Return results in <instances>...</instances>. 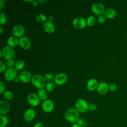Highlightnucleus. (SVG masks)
<instances>
[{
	"label": "nucleus",
	"mask_w": 127,
	"mask_h": 127,
	"mask_svg": "<svg viewBox=\"0 0 127 127\" xmlns=\"http://www.w3.org/2000/svg\"><path fill=\"white\" fill-rule=\"evenodd\" d=\"M79 113L75 108L67 109L64 114V117L66 121L71 123H76L79 119Z\"/></svg>",
	"instance_id": "f257e3e1"
},
{
	"label": "nucleus",
	"mask_w": 127,
	"mask_h": 127,
	"mask_svg": "<svg viewBox=\"0 0 127 127\" xmlns=\"http://www.w3.org/2000/svg\"><path fill=\"white\" fill-rule=\"evenodd\" d=\"M44 76L41 74H37L33 75L31 83L34 86L38 89H43L46 84Z\"/></svg>",
	"instance_id": "f03ea898"
},
{
	"label": "nucleus",
	"mask_w": 127,
	"mask_h": 127,
	"mask_svg": "<svg viewBox=\"0 0 127 127\" xmlns=\"http://www.w3.org/2000/svg\"><path fill=\"white\" fill-rule=\"evenodd\" d=\"M1 51L2 54V58L6 61L13 59L15 56V52L13 48L8 45L4 46Z\"/></svg>",
	"instance_id": "7ed1b4c3"
},
{
	"label": "nucleus",
	"mask_w": 127,
	"mask_h": 127,
	"mask_svg": "<svg viewBox=\"0 0 127 127\" xmlns=\"http://www.w3.org/2000/svg\"><path fill=\"white\" fill-rule=\"evenodd\" d=\"M88 105L87 102L83 99L77 100L75 104V109L79 112L83 113L88 110Z\"/></svg>",
	"instance_id": "20e7f679"
},
{
	"label": "nucleus",
	"mask_w": 127,
	"mask_h": 127,
	"mask_svg": "<svg viewBox=\"0 0 127 127\" xmlns=\"http://www.w3.org/2000/svg\"><path fill=\"white\" fill-rule=\"evenodd\" d=\"M17 70L14 67L7 68L4 72V77L5 79L8 81H13L14 79L17 77Z\"/></svg>",
	"instance_id": "39448f33"
},
{
	"label": "nucleus",
	"mask_w": 127,
	"mask_h": 127,
	"mask_svg": "<svg viewBox=\"0 0 127 127\" xmlns=\"http://www.w3.org/2000/svg\"><path fill=\"white\" fill-rule=\"evenodd\" d=\"M72 25L76 29H82L87 26L86 20L82 17H77L73 19Z\"/></svg>",
	"instance_id": "423d86ee"
},
{
	"label": "nucleus",
	"mask_w": 127,
	"mask_h": 127,
	"mask_svg": "<svg viewBox=\"0 0 127 127\" xmlns=\"http://www.w3.org/2000/svg\"><path fill=\"white\" fill-rule=\"evenodd\" d=\"M91 9L93 13L97 15L103 14L105 10L104 5L101 2H95L93 3L91 5Z\"/></svg>",
	"instance_id": "0eeeda50"
},
{
	"label": "nucleus",
	"mask_w": 127,
	"mask_h": 127,
	"mask_svg": "<svg viewBox=\"0 0 127 127\" xmlns=\"http://www.w3.org/2000/svg\"><path fill=\"white\" fill-rule=\"evenodd\" d=\"M67 80V76L64 73H59L55 76L54 82L58 85H63L64 84Z\"/></svg>",
	"instance_id": "6e6552de"
},
{
	"label": "nucleus",
	"mask_w": 127,
	"mask_h": 127,
	"mask_svg": "<svg viewBox=\"0 0 127 127\" xmlns=\"http://www.w3.org/2000/svg\"><path fill=\"white\" fill-rule=\"evenodd\" d=\"M40 99L38 95L35 93H30L27 96V101L30 105L33 107H36L40 104Z\"/></svg>",
	"instance_id": "1a4fd4ad"
},
{
	"label": "nucleus",
	"mask_w": 127,
	"mask_h": 127,
	"mask_svg": "<svg viewBox=\"0 0 127 127\" xmlns=\"http://www.w3.org/2000/svg\"><path fill=\"white\" fill-rule=\"evenodd\" d=\"M12 34L17 38H21L23 36L25 33V29L21 24H17L15 25L12 30Z\"/></svg>",
	"instance_id": "9d476101"
},
{
	"label": "nucleus",
	"mask_w": 127,
	"mask_h": 127,
	"mask_svg": "<svg viewBox=\"0 0 127 127\" xmlns=\"http://www.w3.org/2000/svg\"><path fill=\"white\" fill-rule=\"evenodd\" d=\"M19 45L24 50L29 49L31 46V42L29 38L23 36L19 39Z\"/></svg>",
	"instance_id": "9b49d317"
},
{
	"label": "nucleus",
	"mask_w": 127,
	"mask_h": 127,
	"mask_svg": "<svg viewBox=\"0 0 127 127\" xmlns=\"http://www.w3.org/2000/svg\"><path fill=\"white\" fill-rule=\"evenodd\" d=\"M32 76L31 73L28 70H24L21 72L19 75L21 81L25 83L31 82Z\"/></svg>",
	"instance_id": "f8f14e48"
},
{
	"label": "nucleus",
	"mask_w": 127,
	"mask_h": 127,
	"mask_svg": "<svg viewBox=\"0 0 127 127\" xmlns=\"http://www.w3.org/2000/svg\"><path fill=\"white\" fill-rule=\"evenodd\" d=\"M54 108V105L53 101L50 99H47L43 102L42 104V108L43 110L46 113L51 112Z\"/></svg>",
	"instance_id": "ddd939ff"
},
{
	"label": "nucleus",
	"mask_w": 127,
	"mask_h": 127,
	"mask_svg": "<svg viewBox=\"0 0 127 127\" xmlns=\"http://www.w3.org/2000/svg\"><path fill=\"white\" fill-rule=\"evenodd\" d=\"M36 112L33 109H28L26 110L23 115L24 119L27 122L32 121L35 117Z\"/></svg>",
	"instance_id": "4468645a"
},
{
	"label": "nucleus",
	"mask_w": 127,
	"mask_h": 127,
	"mask_svg": "<svg viewBox=\"0 0 127 127\" xmlns=\"http://www.w3.org/2000/svg\"><path fill=\"white\" fill-rule=\"evenodd\" d=\"M10 104L5 100H1L0 102V114L3 115L7 113L10 110Z\"/></svg>",
	"instance_id": "2eb2a0df"
},
{
	"label": "nucleus",
	"mask_w": 127,
	"mask_h": 127,
	"mask_svg": "<svg viewBox=\"0 0 127 127\" xmlns=\"http://www.w3.org/2000/svg\"><path fill=\"white\" fill-rule=\"evenodd\" d=\"M44 30L48 34H52L55 32V27L53 22L47 21L43 24Z\"/></svg>",
	"instance_id": "dca6fc26"
},
{
	"label": "nucleus",
	"mask_w": 127,
	"mask_h": 127,
	"mask_svg": "<svg viewBox=\"0 0 127 127\" xmlns=\"http://www.w3.org/2000/svg\"><path fill=\"white\" fill-rule=\"evenodd\" d=\"M96 90L100 94H106L109 90V85L106 82H101L98 83Z\"/></svg>",
	"instance_id": "f3484780"
},
{
	"label": "nucleus",
	"mask_w": 127,
	"mask_h": 127,
	"mask_svg": "<svg viewBox=\"0 0 127 127\" xmlns=\"http://www.w3.org/2000/svg\"><path fill=\"white\" fill-rule=\"evenodd\" d=\"M98 83L95 78H91L88 80L86 84V87L89 91H94L97 89Z\"/></svg>",
	"instance_id": "a211bd4d"
},
{
	"label": "nucleus",
	"mask_w": 127,
	"mask_h": 127,
	"mask_svg": "<svg viewBox=\"0 0 127 127\" xmlns=\"http://www.w3.org/2000/svg\"><path fill=\"white\" fill-rule=\"evenodd\" d=\"M116 11L112 8H108L105 9L103 15L107 19H113L116 16Z\"/></svg>",
	"instance_id": "6ab92c4d"
},
{
	"label": "nucleus",
	"mask_w": 127,
	"mask_h": 127,
	"mask_svg": "<svg viewBox=\"0 0 127 127\" xmlns=\"http://www.w3.org/2000/svg\"><path fill=\"white\" fill-rule=\"evenodd\" d=\"M7 44L9 47L14 48L19 45V39L14 36H10L7 40Z\"/></svg>",
	"instance_id": "aec40b11"
},
{
	"label": "nucleus",
	"mask_w": 127,
	"mask_h": 127,
	"mask_svg": "<svg viewBox=\"0 0 127 127\" xmlns=\"http://www.w3.org/2000/svg\"><path fill=\"white\" fill-rule=\"evenodd\" d=\"M37 95L39 98L40 100L42 101L43 102L47 99V97H48L47 91L43 88L38 90Z\"/></svg>",
	"instance_id": "412c9836"
},
{
	"label": "nucleus",
	"mask_w": 127,
	"mask_h": 127,
	"mask_svg": "<svg viewBox=\"0 0 127 127\" xmlns=\"http://www.w3.org/2000/svg\"><path fill=\"white\" fill-rule=\"evenodd\" d=\"M45 90L48 92H51L54 90L56 88V84L54 82H48L45 85Z\"/></svg>",
	"instance_id": "4be33fe9"
},
{
	"label": "nucleus",
	"mask_w": 127,
	"mask_h": 127,
	"mask_svg": "<svg viewBox=\"0 0 127 127\" xmlns=\"http://www.w3.org/2000/svg\"><path fill=\"white\" fill-rule=\"evenodd\" d=\"M47 17H46V16L43 14L42 13H40L37 14L36 16V20L37 22H38V23H45V22H46L47 20Z\"/></svg>",
	"instance_id": "5701e85b"
},
{
	"label": "nucleus",
	"mask_w": 127,
	"mask_h": 127,
	"mask_svg": "<svg viewBox=\"0 0 127 127\" xmlns=\"http://www.w3.org/2000/svg\"><path fill=\"white\" fill-rule=\"evenodd\" d=\"M86 20V24L88 26H92L96 23V18L94 16H89L87 17Z\"/></svg>",
	"instance_id": "b1692460"
},
{
	"label": "nucleus",
	"mask_w": 127,
	"mask_h": 127,
	"mask_svg": "<svg viewBox=\"0 0 127 127\" xmlns=\"http://www.w3.org/2000/svg\"><path fill=\"white\" fill-rule=\"evenodd\" d=\"M24 66H25L24 62L22 60H19L16 62L14 65V67L17 70H20L24 68Z\"/></svg>",
	"instance_id": "393cba45"
},
{
	"label": "nucleus",
	"mask_w": 127,
	"mask_h": 127,
	"mask_svg": "<svg viewBox=\"0 0 127 127\" xmlns=\"http://www.w3.org/2000/svg\"><path fill=\"white\" fill-rule=\"evenodd\" d=\"M0 127H5L8 122L7 117L2 115L0 116Z\"/></svg>",
	"instance_id": "a878e982"
},
{
	"label": "nucleus",
	"mask_w": 127,
	"mask_h": 127,
	"mask_svg": "<svg viewBox=\"0 0 127 127\" xmlns=\"http://www.w3.org/2000/svg\"><path fill=\"white\" fill-rule=\"evenodd\" d=\"M2 96L6 100H11L13 97V94L11 91L6 90L3 93Z\"/></svg>",
	"instance_id": "bb28decb"
},
{
	"label": "nucleus",
	"mask_w": 127,
	"mask_h": 127,
	"mask_svg": "<svg viewBox=\"0 0 127 127\" xmlns=\"http://www.w3.org/2000/svg\"><path fill=\"white\" fill-rule=\"evenodd\" d=\"M7 21V17L3 12L0 13V25L2 26L5 24Z\"/></svg>",
	"instance_id": "cd10ccee"
},
{
	"label": "nucleus",
	"mask_w": 127,
	"mask_h": 127,
	"mask_svg": "<svg viewBox=\"0 0 127 127\" xmlns=\"http://www.w3.org/2000/svg\"><path fill=\"white\" fill-rule=\"evenodd\" d=\"M44 78L46 81L51 82L53 80H54L55 76L51 73H47L44 75Z\"/></svg>",
	"instance_id": "c85d7f7f"
},
{
	"label": "nucleus",
	"mask_w": 127,
	"mask_h": 127,
	"mask_svg": "<svg viewBox=\"0 0 127 127\" xmlns=\"http://www.w3.org/2000/svg\"><path fill=\"white\" fill-rule=\"evenodd\" d=\"M15 62L14 60L11 59V60H9L6 61L5 64L8 68H10V67H14L15 64Z\"/></svg>",
	"instance_id": "c756f323"
},
{
	"label": "nucleus",
	"mask_w": 127,
	"mask_h": 127,
	"mask_svg": "<svg viewBox=\"0 0 127 127\" xmlns=\"http://www.w3.org/2000/svg\"><path fill=\"white\" fill-rule=\"evenodd\" d=\"M97 20L100 24H104L106 21V18L103 14H101L98 16Z\"/></svg>",
	"instance_id": "7c9ffc66"
},
{
	"label": "nucleus",
	"mask_w": 127,
	"mask_h": 127,
	"mask_svg": "<svg viewBox=\"0 0 127 127\" xmlns=\"http://www.w3.org/2000/svg\"><path fill=\"white\" fill-rule=\"evenodd\" d=\"M7 66L3 62L0 61V72L1 73L5 72L6 70L7 69Z\"/></svg>",
	"instance_id": "2f4dec72"
},
{
	"label": "nucleus",
	"mask_w": 127,
	"mask_h": 127,
	"mask_svg": "<svg viewBox=\"0 0 127 127\" xmlns=\"http://www.w3.org/2000/svg\"><path fill=\"white\" fill-rule=\"evenodd\" d=\"M97 109V106L95 104L90 103L88 105V110L91 112L95 111Z\"/></svg>",
	"instance_id": "473e14b6"
},
{
	"label": "nucleus",
	"mask_w": 127,
	"mask_h": 127,
	"mask_svg": "<svg viewBox=\"0 0 127 127\" xmlns=\"http://www.w3.org/2000/svg\"><path fill=\"white\" fill-rule=\"evenodd\" d=\"M117 89V85L115 83H111L109 85V90L111 91H115Z\"/></svg>",
	"instance_id": "72a5a7b5"
},
{
	"label": "nucleus",
	"mask_w": 127,
	"mask_h": 127,
	"mask_svg": "<svg viewBox=\"0 0 127 127\" xmlns=\"http://www.w3.org/2000/svg\"><path fill=\"white\" fill-rule=\"evenodd\" d=\"M5 85L4 83L2 81H0V94H3V93L5 91Z\"/></svg>",
	"instance_id": "f704fd0d"
},
{
	"label": "nucleus",
	"mask_w": 127,
	"mask_h": 127,
	"mask_svg": "<svg viewBox=\"0 0 127 127\" xmlns=\"http://www.w3.org/2000/svg\"><path fill=\"white\" fill-rule=\"evenodd\" d=\"M5 5V1L4 0H0V10L3 9Z\"/></svg>",
	"instance_id": "c9c22d12"
},
{
	"label": "nucleus",
	"mask_w": 127,
	"mask_h": 127,
	"mask_svg": "<svg viewBox=\"0 0 127 127\" xmlns=\"http://www.w3.org/2000/svg\"><path fill=\"white\" fill-rule=\"evenodd\" d=\"M76 123H77L80 126H84L85 125V122L82 120L81 119H79L78 121L76 122Z\"/></svg>",
	"instance_id": "e433bc0d"
},
{
	"label": "nucleus",
	"mask_w": 127,
	"mask_h": 127,
	"mask_svg": "<svg viewBox=\"0 0 127 127\" xmlns=\"http://www.w3.org/2000/svg\"><path fill=\"white\" fill-rule=\"evenodd\" d=\"M33 127H44V126L42 123H37Z\"/></svg>",
	"instance_id": "4c0bfd02"
},
{
	"label": "nucleus",
	"mask_w": 127,
	"mask_h": 127,
	"mask_svg": "<svg viewBox=\"0 0 127 127\" xmlns=\"http://www.w3.org/2000/svg\"><path fill=\"white\" fill-rule=\"evenodd\" d=\"M48 21H50V22H52L54 21V16H53V15H49V16H48Z\"/></svg>",
	"instance_id": "58836bf2"
},
{
	"label": "nucleus",
	"mask_w": 127,
	"mask_h": 127,
	"mask_svg": "<svg viewBox=\"0 0 127 127\" xmlns=\"http://www.w3.org/2000/svg\"><path fill=\"white\" fill-rule=\"evenodd\" d=\"M39 3V4H45L47 2H48L47 0H37Z\"/></svg>",
	"instance_id": "ea45409f"
},
{
	"label": "nucleus",
	"mask_w": 127,
	"mask_h": 127,
	"mask_svg": "<svg viewBox=\"0 0 127 127\" xmlns=\"http://www.w3.org/2000/svg\"><path fill=\"white\" fill-rule=\"evenodd\" d=\"M32 5H33V6H34V7H37V6L38 5L39 3H38V2L37 0H33V2H32Z\"/></svg>",
	"instance_id": "a19ab883"
},
{
	"label": "nucleus",
	"mask_w": 127,
	"mask_h": 127,
	"mask_svg": "<svg viewBox=\"0 0 127 127\" xmlns=\"http://www.w3.org/2000/svg\"><path fill=\"white\" fill-rule=\"evenodd\" d=\"M20 81H21V80H20V78H19V76H18V77L17 76V77L14 79V80H13V81H14V82L15 83H18Z\"/></svg>",
	"instance_id": "79ce46f5"
},
{
	"label": "nucleus",
	"mask_w": 127,
	"mask_h": 127,
	"mask_svg": "<svg viewBox=\"0 0 127 127\" xmlns=\"http://www.w3.org/2000/svg\"><path fill=\"white\" fill-rule=\"evenodd\" d=\"M71 127H80V126L77 123H73V124L71 125Z\"/></svg>",
	"instance_id": "37998d69"
},
{
	"label": "nucleus",
	"mask_w": 127,
	"mask_h": 127,
	"mask_svg": "<svg viewBox=\"0 0 127 127\" xmlns=\"http://www.w3.org/2000/svg\"><path fill=\"white\" fill-rule=\"evenodd\" d=\"M3 30V27H2V26H0V34H2V33Z\"/></svg>",
	"instance_id": "c03bdc74"
},
{
	"label": "nucleus",
	"mask_w": 127,
	"mask_h": 127,
	"mask_svg": "<svg viewBox=\"0 0 127 127\" xmlns=\"http://www.w3.org/2000/svg\"><path fill=\"white\" fill-rule=\"evenodd\" d=\"M33 1V0H23L24 2H32Z\"/></svg>",
	"instance_id": "a18cd8bd"
},
{
	"label": "nucleus",
	"mask_w": 127,
	"mask_h": 127,
	"mask_svg": "<svg viewBox=\"0 0 127 127\" xmlns=\"http://www.w3.org/2000/svg\"><path fill=\"white\" fill-rule=\"evenodd\" d=\"M2 52H1V51L0 50V58H1V57H2Z\"/></svg>",
	"instance_id": "49530a36"
}]
</instances>
